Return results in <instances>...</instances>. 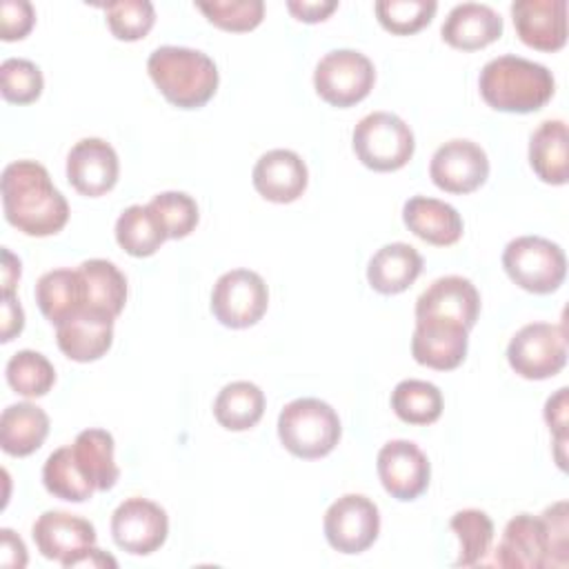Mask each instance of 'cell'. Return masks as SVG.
<instances>
[{"label":"cell","instance_id":"484cf974","mask_svg":"<svg viewBox=\"0 0 569 569\" xmlns=\"http://www.w3.org/2000/svg\"><path fill=\"white\" fill-rule=\"evenodd\" d=\"M529 164L547 184H565L569 178V136L562 120H545L529 140Z\"/></svg>","mask_w":569,"mask_h":569},{"label":"cell","instance_id":"f35d334b","mask_svg":"<svg viewBox=\"0 0 569 569\" xmlns=\"http://www.w3.org/2000/svg\"><path fill=\"white\" fill-rule=\"evenodd\" d=\"M104 16L109 31L124 42H133L144 38L153 22L156 9L149 0H116L104 4Z\"/></svg>","mask_w":569,"mask_h":569},{"label":"cell","instance_id":"4fadbf2b","mask_svg":"<svg viewBox=\"0 0 569 569\" xmlns=\"http://www.w3.org/2000/svg\"><path fill=\"white\" fill-rule=\"evenodd\" d=\"M433 184L447 193H471L489 178V158L480 144L453 138L436 149L429 162Z\"/></svg>","mask_w":569,"mask_h":569},{"label":"cell","instance_id":"7402d4cb","mask_svg":"<svg viewBox=\"0 0 569 569\" xmlns=\"http://www.w3.org/2000/svg\"><path fill=\"white\" fill-rule=\"evenodd\" d=\"M502 18L496 9L480 2H462L456 4L442 27V40L462 51H476L502 36Z\"/></svg>","mask_w":569,"mask_h":569},{"label":"cell","instance_id":"603a6c76","mask_svg":"<svg viewBox=\"0 0 569 569\" xmlns=\"http://www.w3.org/2000/svg\"><path fill=\"white\" fill-rule=\"evenodd\" d=\"M402 220L413 236L436 247L456 244L465 229L456 207L429 196L409 198L402 207Z\"/></svg>","mask_w":569,"mask_h":569},{"label":"cell","instance_id":"30bf717a","mask_svg":"<svg viewBox=\"0 0 569 569\" xmlns=\"http://www.w3.org/2000/svg\"><path fill=\"white\" fill-rule=\"evenodd\" d=\"M269 305V291L260 273L251 269H231L222 273L211 289V313L229 329L256 325Z\"/></svg>","mask_w":569,"mask_h":569},{"label":"cell","instance_id":"4dcf8cb0","mask_svg":"<svg viewBox=\"0 0 569 569\" xmlns=\"http://www.w3.org/2000/svg\"><path fill=\"white\" fill-rule=\"evenodd\" d=\"M167 238L164 227L149 204H131L116 220V240L133 258L153 256Z\"/></svg>","mask_w":569,"mask_h":569},{"label":"cell","instance_id":"ee69618b","mask_svg":"<svg viewBox=\"0 0 569 569\" xmlns=\"http://www.w3.org/2000/svg\"><path fill=\"white\" fill-rule=\"evenodd\" d=\"M0 565L9 569H22L27 565V547L22 538L11 529H0Z\"/></svg>","mask_w":569,"mask_h":569},{"label":"cell","instance_id":"44dd1931","mask_svg":"<svg viewBox=\"0 0 569 569\" xmlns=\"http://www.w3.org/2000/svg\"><path fill=\"white\" fill-rule=\"evenodd\" d=\"M113 320L100 311L80 309L56 327L58 349L76 362H93L102 358L113 342Z\"/></svg>","mask_w":569,"mask_h":569},{"label":"cell","instance_id":"f1b7e54d","mask_svg":"<svg viewBox=\"0 0 569 569\" xmlns=\"http://www.w3.org/2000/svg\"><path fill=\"white\" fill-rule=\"evenodd\" d=\"M113 436L96 427L80 431L71 445V453L80 471L96 487V491H109L120 478V469L113 460Z\"/></svg>","mask_w":569,"mask_h":569},{"label":"cell","instance_id":"1f68e13d","mask_svg":"<svg viewBox=\"0 0 569 569\" xmlns=\"http://www.w3.org/2000/svg\"><path fill=\"white\" fill-rule=\"evenodd\" d=\"M391 409L407 425H431L442 413V391L427 380H400L391 391Z\"/></svg>","mask_w":569,"mask_h":569},{"label":"cell","instance_id":"60d3db41","mask_svg":"<svg viewBox=\"0 0 569 569\" xmlns=\"http://www.w3.org/2000/svg\"><path fill=\"white\" fill-rule=\"evenodd\" d=\"M36 22V11L29 0H2L0 2V38L22 40Z\"/></svg>","mask_w":569,"mask_h":569},{"label":"cell","instance_id":"5b68a950","mask_svg":"<svg viewBox=\"0 0 569 569\" xmlns=\"http://www.w3.org/2000/svg\"><path fill=\"white\" fill-rule=\"evenodd\" d=\"M342 427L336 409L318 398H296L278 416V438L298 458L313 460L331 453Z\"/></svg>","mask_w":569,"mask_h":569},{"label":"cell","instance_id":"e0dca14e","mask_svg":"<svg viewBox=\"0 0 569 569\" xmlns=\"http://www.w3.org/2000/svg\"><path fill=\"white\" fill-rule=\"evenodd\" d=\"M480 313V293L469 278L442 276L433 280L416 300V318L451 320L467 331Z\"/></svg>","mask_w":569,"mask_h":569},{"label":"cell","instance_id":"d590c367","mask_svg":"<svg viewBox=\"0 0 569 569\" xmlns=\"http://www.w3.org/2000/svg\"><path fill=\"white\" fill-rule=\"evenodd\" d=\"M376 18L389 33L409 36L420 31L436 16L438 2L433 0H378L373 4Z\"/></svg>","mask_w":569,"mask_h":569},{"label":"cell","instance_id":"bcb514c9","mask_svg":"<svg viewBox=\"0 0 569 569\" xmlns=\"http://www.w3.org/2000/svg\"><path fill=\"white\" fill-rule=\"evenodd\" d=\"M18 278H20V260L9 249H2V296L16 293Z\"/></svg>","mask_w":569,"mask_h":569},{"label":"cell","instance_id":"836d02e7","mask_svg":"<svg viewBox=\"0 0 569 569\" xmlns=\"http://www.w3.org/2000/svg\"><path fill=\"white\" fill-rule=\"evenodd\" d=\"M9 387L27 398H40L49 393L56 382V369L47 356L33 349L16 351L4 367Z\"/></svg>","mask_w":569,"mask_h":569},{"label":"cell","instance_id":"7dc6e473","mask_svg":"<svg viewBox=\"0 0 569 569\" xmlns=\"http://www.w3.org/2000/svg\"><path fill=\"white\" fill-rule=\"evenodd\" d=\"M73 567H96V569L111 567V569H116V567H118V562H116V558H113V556H109V553H104V551H100V549L91 547L87 553H82V556L73 562Z\"/></svg>","mask_w":569,"mask_h":569},{"label":"cell","instance_id":"8fae6325","mask_svg":"<svg viewBox=\"0 0 569 569\" xmlns=\"http://www.w3.org/2000/svg\"><path fill=\"white\" fill-rule=\"evenodd\" d=\"M327 542L347 556L367 551L380 533V511L362 493H345L333 500L325 513Z\"/></svg>","mask_w":569,"mask_h":569},{"label":"cell","instance_id":"4316f807","mask_svg":"<svg viewBox=\"0 0 569 569\" xmlns=\"http://www.w3.org/2000/svg\"><path fill=\"white\" fill-rule=\"evenodd\" d=\"M84 284V309L118 318L127 302V278L109 260L91 258L78 267Z\"/></svg>","mask_w":569,"mask_h":569},{"label":"cell","instance_id":"83f0119b","mask_svg":"<svg viewBox=\"0 0 569 569\" xmlns=\"http://www.w3.org/2000/svg\"><path fill=\"white\" fill-rule=\"evenodd\" d=\"M36 302L51 325L84 309V284L78 269H51L36 282Z\"/></svg>","mask_w":569,"mask_h":569},{"label":"cell","instance_id":"ffe728a7","mask_svg":"<svg viewBox=\"0 0 569 569\" xmlns=\"http://www.w3.org/2000/svg\"><path fill=\"white\" fill-rule=\"evenodd\" d=\"M253 189L269 202L287 204L298 200L309 182L305 160L291 149H271L258 158L251 171Z\"/></svg>","mask_w":569,"mask_h":569},{"label":"cell","instance_id":"7bdbcfd3","mask_svg":"<svg viewBox=\"0 0 569 569\" xmlns=\"http://www.w3.org/2000/svg\"><path fill=\"white\" fill-rule=\"evenodd\" d=\"M287 9L300 22H322L338 9V2L336 0H289Z\"/></svg>","mask_w":569,"mask_h":569},{"label":"cell","instance_id":"3957f363","mask_svg":"<svg viewBox=\"0 0 569 569\" xmlns=\"http://www.w3.org/2000/svg\"><path fill=\"white\" fill-rule=\"evenodd\" d=\"M478 89L482 100L496 111L531 113L551 100L556 80L545 64L507 53L480 69Z\"/></svg>","mask_w":569,"mask_h":569},{"label":"cell","instance_id":"d6986e66","mask_svg":"<svg viewBox=\"0 0 569 569\" xmlns=\"http://www.w3.org/2000/svg\"><path fill=\"white\" fill-rule=\"evenodd\" d=\"M511 18L518 38L538 51H558L567 42V0H516Z\"/></svg>","mask_w":569,"mask_h":569},{"label":"cell","instance_id":"ba28073f","mask_svg":"<svg viewBox=\"0 0 569 569\" xmlns=\"http://www.w3.org/2000/svg\"><path fill=\"white\" fill-rule=\"evenodd\" d=\"M376 82L373 62L356 49H333L313 71L316 93L331 107L347 109L365 100Z\"/></svg>","mask_w":569,"mask_h":569},{"label":"cell","instance_id":"7c38bea8","mask_svg":"<svg viewBox=\"0 0 569 569\" xmlns=\"http://www.w3.org/2000/svg\"><path fill=\"white\" fill-rule=\"evenodd\" d=\"M169 533L167 511L147 498L122 500L111 516L113 542L133 556H149L160 549Z\"/></svg>","mask_w":569,"mask_h":569},{"label":"cell","instance_id":"52a82bcc","mask_svg":"<svg viewBox=\"0 0 569 569\" xmlns=\"http://www.w3.org/2000/svg\"><path fill=\"white\" fill-rule=\"evenodd\" d=\"M507 276L529 293H551L567 276V258L560 244L542 236L513 238L502 251Z\"/></svg>","mask_w":569,"mask_h":569},{"label":"cell","instance_id":"8d00e7d4","mask_svg":"<svg viewBox=\"0 0 569 569\" xmlns=\"http://www.w3.org/2000/svg\"><path fill=\"white\" fill-rule=\"evenodd\" d=\"M147 204L158 216V220L164 227L167 236L173 238V240L187 238L196 229V224L200 220L196 200L189 193H184V191H162V193H156Z\"/></svg>","mask_w":569,"mask_h":569},{"label":"cell","instance_id":"8992f818","mask_svg":"<svg viewBox=\"0 0 569 569\" xmlns=\"http://www.w3.org/2000/svg\"><path fill=\"white\" fill-rule=\"evenodd\" d=\"M353 153L373 171L402 169L416 149L411 127L396 113L373 111L367 113L351 133Z\"/></svg>","mask_w":569,"mask_h":569},{"label":"cell","instance_id":"e575fe53","mask_svg":"<svg viewBox=\"0 0 569 569\" xmlns=\"http://www.w3.org/2000/svg\"><path fill=\"white\" fill-rule=\"evenodd\" d=\"M451 531L460 540V556L453 562L456 567H471L485 558L493 540V522L480 509L456 511L449 520Z\"/></svg>","mask_w":569,"mask_h":569},{"label":"cell","instance_id":"6da1fadb","mask_svg":"<svg viewBox=\"0 0 569 569\" xmlns=\"http://www.w3.org/2000/svg\"><path fill=\"white\" fill-rule=\"evenodd\" d=\"M2 211L18 231L44 238L69 220L67 198L53 187L49 171L36 160H16L2 169Z\"/></svg>","mask_w":569,"mask_h":569},{"label":"cell","instance_id":"5bb4252c","mask_svg":"<svg viewBox=\"0 0 569 569\" xmlns=\"http://www.w3.org/2000/svg\"><path fill=\"white\" fill-rule=\"evenodd\" d=\"M378 478L385 491L396 500H416L429 487L431 465L422 449L411 440H389L376 458Z\"/></svg>","mask_w":569,"mask_h":569},{"label":"cell","instance_id":"74e56055","mask_svg":"<svg viewBox=\"0 0 569 569\" xmlns=\"http://www.w3.org/2000/svg\"><path fill=\"white\" fill-rule=\"evenodd\" d=\"M44 87L42 71L27 58H7L0 64V91L7 102L31 104L40 98Z\"/></svg>","mask_w":569,"mask_h":569},{"label":"cell","instance_id":"cb8c5ba5","mask_svg":"<svg viewBox=\"0 0 569 569\" xmlns=\"http://www.w3.org/2000/svg\"><path fill=\"white\" fill-rule=\"evenodd\" d=\"M422 271V256L407 242L380 247L367 267V280L373 291L393 296L409 289Z\"/></svg>","mask_w":569,"mask_h":569},{"label":"cell","instance_id":"2e32d148","mask_svg":"<svg viewBox=\"0 0 569 569\" xmlns=\"http://www.w3.org/2000/svg\"><path fill=\"white\" fill-rule=\"evenodd\" d=\"M118 173V153L102 138H82L67 153V180L82 196H104L116 187Z\"/></svg>","mask_w":569,"mask_h":569},{"label":"cell","instance_id":"277c9868","mask_svg":"<svg viewBox=\"0 0 569 569\" xmlns=\"http://www.w3.org/2000/svg\"><path fill=\"white\" fill-rule=\"evenodd\" d=\"M147 71L158 91L180 109L207 104L218 89L216 62L198 49L164 44L151 51Z\"/></svg>","mask_w":569,"mask_h":569},{"label":"cell","instance_id":"f546056e","mask_svg":"<svg viewBox=\"0 0 569 569\" xmlns=\"http://www.w3.org/2000/svg\"><path fill=\"white\" fill-rule=\"evenodd\" d=\"M264 413V393L249 380L224 385L213 400V416L229 431H247L258 425Z\"/></svg>","mask_w":569,"mask_h":569},{"label":"cell","instance_id":"7a4b0ae2","mask_svg":"<svg viewBox=\"0 0 569 569\" xmlns=\"http://www.w3.org/2000/svg\"><path fill=\"white\" fill-rule=\"evenodd\" d=\"M567 502L558 500L542 516H513L498 542L496 565L507 569H545L567 565Z\"/></svg>","mask_w":569,"mask_h":569},{"label":"cell","instance_id":"f6af8a7d","mask_svg":"<svg viewBox=\"0 0 569 569\" xmlns=\"http://www.w3.org/2000/svg\"><path fill=\"white\" fill-rule=\"evenodd\" d=\"M24 329V311L16 296H2V325H0V340L9 342Z\"/></svg>","mask_w":569,"mask_h":569},{"label":"cell","instance_id":"d6a6232c","mask_svg":"<svg viewBox=\"0 0 569 569\" xmlns=\"http://www.w3.org/2000/svg\"><path fill=\"white\" fill-rule=\"evenodd\" d=\"M42 482L51 496L67 502H84L96 491V487L80 471L71 453V445L49 453L42 467Z\"/></svg>","mask_w":569,"mask_h":569},{"label":"cell","instance_id":"b9f144b4","mask_svg":"<svg viewBox=\"0 0 569 569\" xmlns=\"http://www.w3.org/2000/svg\"><path fill=\"white\" fill-rule=\"evenodd\" d=\"M567 396H569V389L560 387L545 402V420H547L549 429L553 431L556 442H567V407H569Z\"/></svg>","mask_w":569,"mask_h":569},{"label":"cell","instance_id":"ab89813d","mask_svg":"<svg viewBox=\"0 0 569 569\" xmlns=\"http://www.w3.org/2000/svg\"><path fill=\"white\" fill-rule=\"evenodd\" d=\"M211 24L224 31H251L264 18L262 0H213L196 4Z\"/></svg>","mask_w":569,"mask_h":569},{"label":"cell","instance_id":"d4e9b609","mask_svg":"<svg viewBox=\"0 0 569 569\" xmlns=\"http://www.w3.org/2000/svg\"><path fill=\"white\" fill-rule=\"evenodd\" d=\"M47 433L49 416L33 402L9 405L0 416V447L9 456H31L42 447Z\"/></svg>","mask_w":569,"mask_h":569},{"label":"cell","instance_id":"9c48e42d","mask_svg":"<svg viewBox=\"0 0 569 569\" xmlns=\"http://www.w3.org/2000/svg\"><path fill=\"white\" fill-rule=\"evenodd\" d=\"M509 367L527 380H547L567 365V336L560 325L529 322L507 347Z\"/></svg>","mask_w":569,"mask_h":569},{"label":"cell","instance_id":"9a60e30c","mask_svg":"<svg viewBox=\"0 0 569 569\" xmlns=\"http://www.w3.org/2000/svg\"><path fill=\"white\" fill-rule=\"evenodd\" d=\"M31 536L38 551L49 560H58L64 569H71L96 545V529L89 520L58 509L40 513Z\"/></svg>","mask_w":569,"mask_h":569},{"label":"cell","instance_id":"ac0fdd59","mask_svg":"<svg viewBox=\"0 0 569 569\" xmlns=\"http://www.w3.org/2000/svg\"><path fill=\"white\" fill-rule=\"evenodd\" d=\"M469 331L451 320L416 318V329L411 336V356L418 365L438 371L456 369L469 347Z\"/></svg>","mask_w":569,"mask_h":569}]
</instances>
